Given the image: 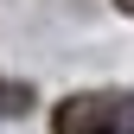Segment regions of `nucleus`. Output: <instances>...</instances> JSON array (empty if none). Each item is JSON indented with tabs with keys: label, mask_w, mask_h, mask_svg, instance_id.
<instances>
[{
	"label": "nucleus",
	"mask_w": 134,
	"mask_h": 134,
	"mask_svg": "<svg viewBox=\"0 0 134 134\" xmlns=\"http://www.w3.org/2000/svg\"><path fill=\"white\" fill-rule=\"evenodd\" d=\"M115 7H121V13H134V0H115Z\"/></svg>",
	"instance_id": "nucleus-2"
},
{
	"label": "nucleus",
	"mask_w": 134,
	"mask_h": 134,
	"mask_svg": "<svg viewBox=\"0 0 134 134\" xmlns=\"http://www.w3.org/2000/svg\"><path fill=\"white\" fill-rule=\"evenodd\" d=\"M51 134H134V96H128V90L64 96L58 115H51Z\"/></svg>",
	"instance_id": "nucleus-1"
}]
</instances>
